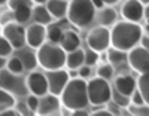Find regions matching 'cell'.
<instances>
[{"instance_id":"20","label":"cell","mask_w":149,"mask_h":116,"mask_svg":"<svg viewBox=\"0 0 149 116\" xmlns=\"http://www.w3.org/2000/svg\"><path fill=\"white\" fill-rule=\"evenodd\" d=\"M31 19H33V22L42 24V25H48V24L54 22V18L51 17V14H49L46 5H33V8H31Z\"/></svg>"},{"instance_id":"39","label":"cell","mask_w":149,"mask_h":116,"mask_svg":"<svg viewBox=\"0 0 149 116\" xmlns=\"http://www.w3.org/2000/svg\"><path fill=\"white\" fill-rule=\"evenodd\" d=\"M70 115L72 116H86V115H90V113L86 112L85 109H78V110H72Z\"/></svg>"},{"instance_id":"8","label":"cell","mask_w":149,"mask_h":116,"mask_svg":"<svg viewBox=\"0 0 149 116\" xmlns=\"http://www.w3.org/2000/svg\"><path fill=\"white\" fill-rule=\"evenodd\" d=\"M2 34L9 40L15 51L26 46V27L17 21H8L2 25Z\"/></svg>"},{"instance_id":"43","label":"cell","mask_w":149,"mask_h":116,"mask_svg":"<svg viewBox=\"0 0 149 116\" xmlns=\"http://www.w3.org/2000/svg\"><path fill=\"white\" fill-rule=\"evenodd\" d=\"M118 2H121V0H103V3L107 5V6H113V5H116Z\"/></svg>"},{"instance_id":"41","label":"cell","mask_w":149,"mask_h":116,"mask_svg":"<svg viewBox=\"0 0 149 116\" xmlns=\"http://www.w3.org/2000/svg\"><path fill=\"white\" fill-rule=\"evenodd\" d=\"M6 61H8V57H2V55H0V70L6 67Z\"/></svg>"},{"instance_id":"32","label":"cell","mask_w":149,"mask_h":116,"mask_svg":"<svg viewBox=\"0 0 149 116\" xmlns=\"http://www.w3.org/2000/svg\"><path fill=\"white\" fill-rule=\"evenodd\" d=\"M14 48H12V45L9 43V40L0 34V55L2 57H10L12 54H14Z\"/></svg>"},{"instance_id":"29","label":"cell","mask_w":149,"mask_h":116,"mask_svg":"<svg viewBox=\"0 0 149 116\" xmlns=\"http://www.w3.org/2000/svg\"><path fill=\"white\" fill-rule=\"evenodd\" d=\"M112 101H115L118 106H121L122 109H127L130 106V97L128 95H124L121 92H118L115 88H112Z\"/></svg>"},{"instance_id":"2","label":"cell","mask_w":149,"mask_h":116,"mask_svg":"<svg viewBox=\"0 0 149 116\" xmlns=\"http://www.w3.org/2000/svg\"><path fill=\"white\" fill-rule=\"evenodd\" d=\"M61 106L67 110L86 109L90 106L88 91H86V81L82 77H70L63 92L60 94Z\"/></svg>"},{"instance_id":"4","label":"cell","mask_w":149,"mask_h":116,"mask_svg":"<svg viewBox=\"0 0 149 116\" xmlns=\"http://www.w3.org/2000/svg\"><path fill=\"white\" fill-rule=\"evenodd\" d=\"M66 54L67 52L58 43H52L48 40L36 49L37 64L45 72L63 69L66 66Z\"/></svg>"},{"instance_id":"10","label":"cell","mask_w":149,"mask_h":116,"mask_svg":"<svg viewBox=\"0 0 149 116\" xmlns=\"http://www.w3.org/2000/svg\"><path fill=\"white\" fill-rule=\"evenodd\" d=\"M46 74V81H48V92H51L54 95H58L63 92V89L66 88L70 76L69 72L63 69H57V70H48L45 72Z\"/></svg>"},{"instance_id":"38","label":"cell","mask_w":149,"mask_h":116,"mask_svg":"<svg viewBox=\"0 0 149 116\" xmlns=\"http://www.w3.org/2000/svg\"><path fill=\"white\" fill-rule=\"evenodd\" d=\"M139 45H140V46H143L145 49H148V51H149V34H145V33L142 34Z\"/></svg>"},{"instance_id":"9","label":"cell","mask_w":149,"mask_h":116,"mask_svg":"<svg viewBox=\"0 0 149 116\" xmlns=\"http://www.w3.org/2000/svg\"><path fill=\"white\" fill-rule=\"evenodd\" d=\"M127 64L139 74L149 72V51L140 45L134 46L127 52Z\"/></svg>"},{"instance_id":"44","label":"cell","mask_w":149,"mask_h":116,"mask_svg":"<svg viewBox=\"0 0 149 116\" xmlns=\"http://www.w3.org/2000/svg\"><path fill=\"white\" fill-rule=\"evenodd\" d=\"M143 19H149V5L145 6V10H143Z\"/></svg>"},{"instance_id":"31","label":"cell","mask_w":149,"mask_h":116,"mask_svg":"<svg viewBox=\"0 0 149 116\" xmlns=\"http://www.w3.org/2000/svg\"><path fill=\"white\" fill-rule=\"evenodd\" d=\"M98 61H100V58H98V52H95V51H93L90 48L86 51H84V64L94 67V66L98 64Z\"/></svg>"},{"instance_id":"24","label":"cell","mask_w":149,"mask_h":116,"mask_svg":"<svg viewBox=\"0 0 149 116\" xmlns=\"http://www.w3.org/2000/svg\"><path fill=\"white\" fill-rule=\"evenodd\" d=\"M64 28L61 27L60 24L57 22H51L46 25V40L48 42H52V43H58L61 42V39H63V34H64Z\"/></svg>"},{"instance_id":"25","label":"cell","mask_w":149,"mask_h":116,"mask_svg":"<svg viewBox=\"0 0 149 116\" xmlns=\"http://www.w3.org/2000/svg\"><path fill=\"white\" fill-rule=\"evenodd\" d=\"M17 106V97L9 92L8 89L0 88V112H3L6 109H12Z\"/></svg>"},{"instance_id":"23","label":"cell","mask_w":149,"mask_h":116,"mask_svg":"<svg viewBox=\"0 0 149 116\" xmlns=\"http://www.w3.org/2000/svg\"><path fill=\"white\" fill-rule=\"evenodd\" d=\"M107 54V63H110L113 67H121L124 64H127V52L125 51H121L116 48H109L106 51Z\"/></svg>"},{"instance_id":"34","label":"cell","mask_w":149,"mask_h":116,"mask_svg":"<svg viewBox=\"0 0 149 116\" xmlns=\"http://www.w3.org/2000/svg\"><path fill=\"white\" fill-rule=\"evenodd\" d=\"M104 107L112 113V116H119V115H122V112H124V109L121 107V106H118L115 101H112V100H109L106 104H104Z\"/></svg>"},{"instance_id":"35","label":"cell","mask_w":149,"mask_h":116,"mask_svg":"<svg viewBox=\"0 0 149 116\" xmlns=\"http://www.w3.org/2000/svg\"><path fill=\"white\" fill-rule=\"evenodd\" d=\"M93 74V67L91 66H86V64H82V66L78 69V76L82 77V79L88 81Z\"/></svg>"},{"instance_id":"7","label":"cell","mask_w":149,"mask_h":116,"mask_svg":"<svg viewBox=\"0 0 149 116\" xmlns=\"http://www.w3.org/2000/svg\"><path fill=\"white\" fill-rule=\"evenodd\" d=\"M0 88L8 89L15 97L17 95H27V86H26V79H21L19 74H14L8 72L6 69L0 70Z\"/></svg>"},{"instance_id":"17","label":"cell","mask_w":149,"mask_h":116,"mask_svg":"<svg viewBox=\"0 0 149 116\" xmlns=\"http://www.w3.org/2000/svg\"><path fill=\"white\" fill-rule=\"evenodd\" d=\"M14 54L21 60L24 69L26 72H30V70H34L39 64H37V57H36V49H31L29 48L27 45L22 46L21 49H17V52L14 51Z\"/></svg>"},{"instance_id":"27","label":"cell","mask_w":149,"mask_h":116,"mask_svg":"<svg viewBox=\"0 0 149 116\" xmlns=\"http://www.w3.org/2000/svg\"><path fill=\"white\" fill-rule=\"evenodd\" d=\"M5 69H6L8 72H10V73H14V74H19V76H22V73L26 72V69H24L21 60H19L15 54H12L10 57H8L6 67H5Z\"/></svg>"},{"instance_id":"11","label":"cell","mask_w":149,"mask_h":116,"mask_svg":"<svg viewBox=\"0 0 149 116\" xmlns=\"http://www.w3.org/2000/svg\"><path fill=\"white\" fill-rule=\"evenodd\" d=\"M26 86L27 91L34 95H45L48 94V81L46 74L39 72V70H30L27 77H26Z\"/></svg>"},{"instance_id":"37","label":"cell","mask_w":149,"mask_h":116,"mask_svg":"<svg viewBox=\"0 0 149 116\" xmlns=\"http://www.w3.org/2000/svg\"><path fill=\"white\" fill-rule=\"evenodd\" d=\"M21 113L15 109V107H12V109H6L3 112H0V116H19Z\"/></svg>"},{"instance_id":"3","label":"cell","mask_w":149,"mask_h":116,"mask_svg":"<svg viewBox=\"0 0 149 116\" xmlns=\"http://www.w3.org/2000/svg\"><path fill=\"white\" fill-rule=\"evenodd\" d=\"M97 9L91 0H69L67 21L78 28H88L95 21Z\"/></svg>"},{"instance_id":"5","label":"cell","mask_w":149,"mask_h":116,"mask_svg":"<svg viewBox=\"0 0 149 116\" xmlns=\"http://www.w3.org/2000/svg\"><path fill=\"white\" fill-rule=\"evenodd\" d=\"M86 91H88V101L90 104L100 107L112 98V85L109 81L103 79V77H90L86 81Z\"/></svg>"},{"instance_id":"12","label":"cell","mask_w":149,"mask_h":116,"mask_svg":"<svg viewBox=\"0 0 149 116\" xmlns=\"http://www.w3.org/2000/svg\"><path fill=\"white\" fill-rule=\"evenodd\" d=\"M10 14L14 17V21L19 24H26L31 19V8L33 3L30 0H9L8 2Z\"/></svg>"},{"instance_id":"42","label":"cell","mask_w":149,"mask_h":116,"mask_svg":"<svg viewBox=\"0 0 149 116\" xmlns=\"http://www.w3.org/2000/svg\"><path fill=\"white\" fill-rule=\"evenodd\" d=\"M142 28H143L145 34H149V19H145V24L142 25Z\"/></svg>"},{"instance_id":"30","label":"cell","mask_w":149,"mask_h":116,"mask_svg":"<svg viewBox=\"0 0 149 116\" xmlns=\"http://www.w3.org/2000/svg\"><path fill=\"white\" fill-rule=\"evenodd\" d=\"M128 115H134V116H149V104L143 103V104H130L127 107Z\"/></svg>"},{"instance_id":"21","label":"cell","mask_w":149,"mask_h":116,"mask_svg":"<svg viewBox=\"0 0 149 116\" xmlns=\"http://www.w3.org/2000/svg\"><path fill=\"white\" fill-rule=\"evenodd\" d=\"M60 46L63 48L66 52H70V51H74L81 48V37L76 31L73 30H66L63 34V39L60 42Z\"/></svg>"},{"instance_id":"16","label":"cell","mask_w":149,"mask_h":116,"mask_svg":"<svg viewBox=\"0 0 149 116\" xmlns=\"http://www.w3.org/2000/svg\"><path fill=\"white\" fill-rule=\"evenodd\" d=\"M112 88H115L118 92L130 97L134 89L137 88V79H134V77L128 73H122L113 81V86Z\"/></svg>"},{"instance_id":"14","label":"cell","mask_w":149,"mask_h":116,"mask_svg":"<svg viewBox=\"0 0 149 116\" xmlns=\"http://www.w3.org/2000/svg\"><path fill=\"white\" fill-rule=\"evenodd\" d=\"M143 10H145V6L139 0H125L121 5V17L125 21L140 24L143 21Z\"/></svg>"},{"instance_id":"13","label":"cell","mask_w":149,"mask_h":116,"mask_svg":"<svg viewBox=\"0 0 149 116\" xmlns=\"http://www.w3.org/2000/svg\"><path fill=\"white\" fill-rule=\"evenodd\" d=\"M46 42V25L33 22L26 27V45L31 49H37Z\"/></svg>"},{"instance_id":"40","label":"cell","mask_w":149,"mask_h":116,"mask_svg":"<svg viewBox=\"0 0 149 116\" xmlns=\"http://www.w3.org/2000/svg\"><path fill=\"white\" fill-rule=\"evenodd\" d=\"M93 2V5L95 6V9L98 10V9H102L103 6H104V3H103V0H91Z\"/></svg>"},{"instance_id":"26","label":"cell","mask_w":149,"mask_h":116,"mask_svg":"<svg viewBox=\"0 0 149 116\" xmlns=\"http://www.w3.org/2000/svg\"><path fill=\"white\" fill-rule=\"evenodd\" d=\"M137 89L142 94L145 103L149 104V72L140 73V76L137 77Z\"/></svg>"},{"instance_id":"18","label":"cell","mask_w":149,"mask_h":116,"mask_svg":"<svg viewBox=\"0 0 149 116\" xmlns=\"http://www.w3.org/2000/svg\"><path fill=\"white\" fill-rule=\"evenodd\" d=\"M95 19L98 21V25L110 28L118 21V12L115 8L104 5L102 9H98V14H95Z\"/></svg>"},{"instance_id":"33","label":"cell","mask_w":149,"mask_h":116,"mask_svg":"<svg viewBox=\"0 0 149 116\" xmlns=\"http://www.w3.org/2000/svg\"><path fill=\"white\" fill-rule=\"evenodd\" d=\"M39 100H40V97L39 95H34V94H27V98H26V106H27V109H29V112L30 113H33V115H36V112H37V107H39Z\"/></svg>"},{"instance_id":"47","label":"cell","mask_w":149,"mask_h":116,"mask_svg":"<svg viewBox=\"0 0 149 116\" xmlns=\"http://www.w3.org/2000/svg\"><path fill=\"white\" fill-rule=\"evenodd\" d=\"M8 2H9V0H0V6H5V5H8Z\"/></svg>"},{"instance_id":"28","label":"cell","mask_w":149,"mask_h":116,"mask_svg":"<svg viewBox=\"0 0 149 116\" xmlns=\"http://www.w3.org/2000/svg\"><path fill=\"white\" fill-rule=\"evenodd\" d=\"M95 74L98 77H103V79H106V81H110L112 77L115 76V67L112 66L110 63H102V64L97 66Z\"/></svg>"},{"instance_id":"6","label":"cell","mask_w":149,"mask_h":116,"mask_svg":"<svg viewBox=\"0 0 149 116\" xmlns=\"http://www.w3.org/2000/svg\"><path fill=\"white\" fill-rule=\"evenodd\" d=\"M86 46L95 52H103L110 48V28L103 27V25H97L93 27L85 37Z\"/></svg>"},{"instance_id":"22","label":"cell","mask_w":149,"mask_h":116,"mask_svg":"<svg viewBox=\"0 0 149 116\" xmlns=\"http://www.w3.org/2000/svg\"><path fill=\"white\" fill-rule=\"evenodd\" d=\"M84 51L82 48H78L74 51L66 54V69L67 70H78L82 64H84Z\"/></svg>"},{"instance_id":"15","label":"cell","mask_w":149,"mask_h":116,"mask_svg":"<svg viewBox=\"0 0 149 116\" xmlns=\"http://www.w3.org/2000/svg\"><path fill=\"white\" fill-rule=\"evenodd\" d=\"M61 112V100L58 95H54L51 92H48L40 97L39 100V107H37L36 115L40 116H52L58 115Z\"/></svg>"},{"instance_id":"45","label":"cell","mask_w":149,"mask_h":116,"mask_svg":"<svg viewBox=\"0 0 149 116\" xmlns=\"http://www.w3.org/2000/svg\"><path fill=\"white\" fill-rule=\"evenodd\" d=\"M30 2H31L33 5H45L48 0H30Z\"/></svg>"},{"instance_id":"19","label":"cell","mask_w":149,"mask_h":116,"mask_svg":"<svg viewBox=\"0 0 149 116\" xmlns=\"http://www.w3.org/2000/svg\"><path fill=\"white\" fill-rule=\"evenodd\" d=\"M51 17L57 21L66 18L67 14V6H69V0H48L45 3Z\"/></svg>"},{"instance_id":"1","label":"cell","mask_w":149,"mask_h":116,"mask_svg":"<svg viewBox=\"0 0 149 116\" xmlns=\"http://www.w3.org/2000/svg\"><path fill=\"white\" fill-rule=\"evenodd\" d=\"M142 34L143 28L139 22H130L125 19L116 21L110 27V46L128 52L139 45Z\"/></svg>"},{"instance_id":"46","label":"cell","mask_w":149,"mask_h":116,"mask_svg":"<svg viewBox=\"0 0 149 116\" xmlns=\"http://www.w3.org/2000/svg\"><path fill=\"white\" fill-rule=\"evenodd\" d=\"M139 2L143 5V6H146V5H149V0H139Z\"/></svg>"},{"instance_id":"36","label":"cell","mask_w":149,"mask_h":116,"mask_svg":"<svg viewBox=\"0 0 149 116\" xmlns=\"http://www.w3.org/2000/svg\"><path fill=\"white\" fill-rule=\"evenodd\" d=\"M91 116H112V113L104 107V109H98V110H93L91 113H90Z\"/></svg>"},{"instance_id":"48","label":"cell","mask_w":149,"mask_h":116,"mask_svg":"<svg viewBox=\"0 0 149 116\" xmlns=\"http://www.w3.org/2000/svg\"><path fill=\"white\" fill-rule=\"evenodd\" d=\"M0 34H2V22H0Z\"/></svg>"}]
</instances>
